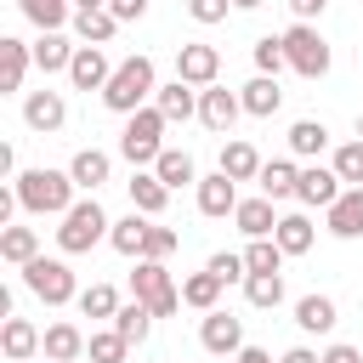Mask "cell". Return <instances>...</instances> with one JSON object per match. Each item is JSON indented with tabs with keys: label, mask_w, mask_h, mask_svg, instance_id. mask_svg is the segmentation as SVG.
<instances>
[{
	"label": "cell",
	"mask_w": 363,
	"mask_h": 363,
	"mask_svg": "<svg viewBox=\"0 0 363 363\" xmlns=\"http://www.w3.org/2000/svg\"><path fill=\"white\" fill-rule=\"evenodd\" d=\"M11 187H17V199H23L28 216H68L74 210V193H79V182L68 170H45V164L11 176Z\"/></svg>",
	"instance_id": "cell-1"
},
{
	"label": "cell",
	"mask_w": 363,
	"mask_h": 363,
	"mask_svg": "<svg viewBox=\"0 0 363 363\" xmlns=\"http://www.w3.org/2000/svg\"><path fill=\"white\" fill-rule=\"evenodd\" d=\"M153 91H159L153 57H125V62L113 68V79L102 85V108H108V113H136V108L153 102Z\"/></svg>",
	"instance_id": "cell-2"
},
{
	"label": "cell",
	"mask_w": 363,
	"mask_h": 363,
	"mask_svg": "<svg viewBox=\"0 0 363 363\" xmlns=\"http://www.w3.org/2000/svg\"><path fill=\"white\" fill-rule=\"evenodd\" d=\"M164 130H170V119L147 102V108H136V113H125V130H119V159H130L136 170L147 164L153 170V159L164 153Z\"/></svg>",
	"instance_id": "cell-3"
},
{
	"label": "cell",
	"mask_w": 363,
	"mask_h": 363,
	"mask_svg": "<svg viewBox=\"0 0 363 363\" xmlns=\"http://www.w3.org/2000/svg\"><path fill=\"white\" fill-rule=\"evenodd\" d=\"M108 233H113V221H108V210L96 204V193H91V199H74V210H68L62 227H57V250H62V255H85V250H96Z\"/></svg>",
	"instance_id": "cell-4"
},
{
	"label": "cell",
	"mask_w": 363,
	"mask_h": 363,
	"mask_svg": "<svg viewBox=\"0 0 363 363\" xmlns=\"http://www.w3.org/2000/svg\"><path fill=\"white\" fill-rule=\"evenodd\" d=\"M130 295H136L142 306H153V318H176V312H182V284L170 278L164 261H136V272H130Z\"/></svg>",
	"instance_id": "cell-5"
},
{
	"label": "cell",
	"mask_w": 363,
	"mask_h": 363,
	"mask_svg": "<svg viewBox=\"0 0 363 363\" xmlns=\"http://www.w3.org/2000/svg\"><path fill=\"white\" fill-rule=\"evenodd\" d=\"M23 272V284L45 301V306H68V301H79V284H74V267L68 261H57V255H34L28 267H17Z\"/></svg>",
	"instance_id": "cell-6"
},
{
	"label": "cell",
	"mask_w": 363,
	"mask_h": 363,
	"mask_svg": "<svg viewBox=\"0 0 363 363\" xmlns=\"http://www.w3.org/2000/svg\"><path fill=\"white\" fill-rule=\"evenodd\" d=\"M284 57L301 79H323L329 74V40L312 28V23H289L284 28Z\"/></svg>",
	"instance_id": "cell-7"
},
{
	"label": "cell",
	"mask_w": 363,
	"mask_h": 363,
	"mask_svg": "<svg viewBox=\"0 0 363 363\" xmlns=\"http://www.w3.org/2000/svg\"><path fill=\"white\" fill-rule=\"evenodd\" d=\"M176 79H187V85H216L221 79V51L216 45H204V40H187V45H176Z\"/></svg>",
	"instance_id": "cell-8"
},
{
	"label": "cell",
	"mask_w": 363,
	"mask_h": 363,
	"mask_svg": "<svg viewBox=\"0 0 363 363\" xmlns=\"http://www.w3.org/2000/svg\"><path fill=\"white\" fill-rule=\"evenodd\" d=\"M238 113H244V96H238V91H227V85H204V91H199V125H204V130L227 136V130L238 125Z\"/></svg>",
	"instance_id": "cell-9"
},
{
	"label": "cell",
	"mask_w": 363,
	"mask_h": 363,
	"mask_svg": "<svg viewBox=\"0 0 363 363\" xmlns=\"http://www.w3.org/2000/svg\"><path fill=\"white\" fill-rule=\"evenodd\" d=\"M113 68H119V62H108V51H102V45H79V51H74V62H68V85H74V91H96V96H102V85L113 79Z\"/></svg>",
	"instance_id": "cell-10"
},
{
	"label": "cell",
	"mask_w": 363,
	"mask_h": 363,
	"mask_svg": "<svg viewBox=\"0 0 363 363\" xmlns=\"http://www.w3.org/2000/svg\"><path fill=\"white\" fill-rule=\"evenodd\" d=\"M340 193H346V182H340V170H335V164H301V187H295V199H301V204L329 210Z\"/></svg>",
	"instance_id": "cell-11"
},
{
	"label": "cell",
	"mask_w": 363,
	"mask_h": 363,
	"mask_svg": "<svg viewBox=\"0 0 363 363\" xmlns=\"http://www.w3.org/2000/svg\"><path fill=\"white\" fill-rule=\"evenodd\" d=\"M199 346L204 352H216V357H238V346H244V323L233 318V312H204V323H199Z\"/></svg>",
	"instance_id": "cell-12"
},
{
	"label": "cell",
	"mask_w": 363,
	"mask_h": 363,
	"mask_svg": "<svg viewBox=\"0 0 363 363\" xmlns=\"http://www.w3.org/2000/svg\"><path fill=\"white\" fill-rule=\"evenodd\" d=\"M193 199H199V216L221 221V216H233V210H238V182H233L227 170H216V176H199Z\"/></svg>",
	"instance_id": "cell-13"
},
{
	"label": "cell",
	"mask_w": 363,
	"mask_h": 363,
	"mask_svg": "<svg viewBox=\"0 0 363 363\" xmlns=\"http://www.w3.org/2000/svg\"><path fill=\"white\" fill-rule=\"evenodd\" d=\"M62 119H68L62 91H28V96H23V125H28V130L51 136V130H62Z\"/></svg>",
	"instance_id": "cell-14"
},
{
	"label": "cell",
	"mask_w": 363,
	"mask_h": 363,
	"mask_svg": "<svg viewBox=\"0 0 363 363\" xmlns=\"http://www.w3.org/2000/svg\"><path fill=\"white\" fill-rule=\"evenodd\" d=\"M153 108H159L170 125H182V119H199V85H187V79H164V85L153 91Z\"/></svg>",
	"instance_id": "cell-15"
},
{
	"label": "cell",
	"mask_w": 363,
	"mask_h": 363,
	"mask_svg": "<svg viewBox=\"0 0 363 363\" xmlns=\"http://www.w3.org/2000/svg\"><path fill=\"white\" fill-rule=\"evenodd\" d=\"M323 227L335 238H363V187H346L329 210H323Z\"/></svg>",
	"instance_id": "cell-16"
},
{
	"label": "cell",
	"mask_w": 363,
	"mask_h": 363,
	"mask_svg": "<svg viewBox=\"0 0 363 363\" xmlns=\"http://www.w3.org/2000/svg\"><path fill=\"white\" fill-rule=\"evenodd\" d=\"M74 51H79V45H74L62 28H40V40H34V68H40V74H68Z\"/></svg>",
	"instance_id": "cell-17"
},
{
	"label": "cell",
	"mask_w": 363,
	"mask_h": 363,
	"mask_svg": "<svg viewBox=\"0 0 363 363\" xmlns=\"http://www.w3.org/2000/svg\"><path fill=\"white\" fill-rule=\"evenodd\" d=\"M278 199H238V210H233V221H238V233L244 238H272V227H278V210H272Z\"/></svg>",
	"instance_id": "cell-18"
},
{
	"label": "cell",
	"mask_w": 363,
	"mask_h": 363,
	"mask_svg": "<svg viewBox=\"0 0 363 363\" xmlns=\"http://www.w3.org/2000/svg\"><path fill=\"white\" fill-rule=\"evenodd\" d=\"M28 68H34V45H23V40H0V91H23V79H28Z\"/></svg>",
	"instance_id": "cell-19"
},
{
	"label": "cell",
	"mask_w": 363,
	"mask_h": 363,
	"mask_svg": "<svg viewBox=\"0 0 363 363\" xmlns=\"http://www.w3.org/2000/svg\"><path fill=\"white\" fill-rule=\"evenodd\" d=\"M125 187H130V210H142V216H164V204H170V187L159 182V170H136Z\"/></svg>",
	"instance_id": "cell-20"
},
{
	"label": "cell",
	"mask_w": 363,
	"mask_h": 363,
	"mask_svg": "<svg viewBox=\"0 0 363 363\" xmlns=\"http://www.w3.org/2000/svg\"><path fill=\"white\" fill-rule=\"evenodd\" d=\"M244 113H255V119H272L278 108H284V91H278V74H255L244 91Z\"/></svg>",
	"instance_id": "cell-21"
},
{
	"label": "cell",
	"mask_w": 363,
	"mask_h": 363,
	"mask_svg": "<svg viewBox=\"0 0 363 363\" xmlns=\"http://www.w3.org/2000/svg\"><path fill=\"white\" fill-rule=\"evenodd\" d=\"M68 176H74V182H79L85 193H96V187H102V182L113 176V159H108L102 147H79V153L68 159Z\"/></svg>",
	"instance_id": "cell-22"
},
{
	"label": "cell",
	"mask_w": 363,
	"mask_h": 363,
	"mask_svg": "<svg viewBox=\"0 0 363 363\" xmlns=\"http://www.w3.org/2000/svg\"><path fill=\"white\" fill-rule=\"evenodd\" d=\"M153 170H159V182L176 193V187H199V164H193V153L187 147H164L159 159H153Z\"/></svg>",
	"instance_id": "cell-23"
},
{
	"label": "cell",
	"mask_w": 363,
	"mask_h": 363,
	"mask_svg": "<svg viewBox=\"0 0 363 363\" xmlns=\"http://www.w3.org/2000/svg\"><path fill=\"white\" fill-rule=\"evenodd\" d=\"M221 289H227V284H221L210 267H204V272H187V278H182V306H193V312H216V306H221Z\"/></svg>",
	"instance_id": "cell-24"
},
{
	"label": "cell",
	"mask_w": 363,
	"mask_h": 363,
	"mask_svg": "<svg viewBox=\"0 0 363 363\" xmlns=\"http://www.w3.org/2000/svg\"><path fill=\"white\" fill-rule=\"evenodd\" d=\"M40 340H45V335H40L28 318H6V329H0V352H6L11 363H28V357L40 352Z\"/></svg>",
	"instance_id": "cell-25"
},
{
	"label": "cell",
	"mask_w": 363,
	"mask_h": 363,
	"mask_svg": "<svg viewBox=\"0 0 363 363\" xmlns=\"http://www.w3.org/2000/svg\"><path fill=\"white\" fill-rule=\"evenodd\" d=\"M85 340H91V335H85L79 323H51L45 340H40V352L57 357V363H74V357H85Z\"/></svg>",
	"instance_id": "cell-26"
},
{
	"label": "cell",
	"mask_w": 363,
	"mask_h": 363,
	"mask_svg": "<svg viewBox=\"0 0 363 363\" xmlns=\"http://www.w3.org/2000/svg\"><path fill=\"white\" fill-rule=\"evenodd\" d=\"M261 164H267V159H261V153H255V147H250L244 136L221 142V170H227L233 182H255V176H261Z\"/></svg>",
	"instance_id": "cell-27"
},
{
	"label": "cell",
	"mask_w": 363,
	"mask_h": 363,
	"mask_svg": "<svg viewBox=\"0 0 363 363\" xmlns=\"http://www.w3.org/2000/svg\"><path fill=\"white\" fill-rule=\"evenodd\" d=\"M272 238H278V250H284V255H306V250H312V238H318V227H312L301 210H289V216H278Z\"/></svg>",
	"instance_id": "cell-28"
},
{
	"label": "cell",
	"mask_w": 363,
	"mask_h": 363,
	"mask_svg": "<svg viewBox=\"0 0 363 363\" xmlns=\"http://www.w3.org/2000/svg\"><path fill=\"white\" fill-rule=\"evenodd\" d=\"M295 323H301L306 335H329V329L340 323V312H335L329 295H301V301H295Z\"/></svg>",
	"instance_id": "cell-29"
},
{
	"label": "cell",
	"mask_w": 363,
	"mask_h": 363,
	"mask_svg": "<svg viewBox=\"0 0 363 363\" xmlns=\"http://www.w3.org/2000/svg\"><path fill=\"white\" fill-rule=\"evenodd\" d=\"M147 221H153V216H142V210L119 216V221H113V233H108V244H113L119 255H130V261H136V255H142V244H147Z\"/></svg>",
	"instance_id": "cell-30"
},
{
	"label": "cell",
	"mask_w": 363,
	"mask_h": 363,
	"mask_svg": "<svg viewBox=\"0 0 363 363\" xmlns=\"http://www.w3.org/2000/svg\"><path fill=\"white\" fill-rule=\"evenodd\" d=\"M74 34H79V45H108L119 34V17L108 6L102 11H74Z\"/></svg>",
	"instance_id": "cell-31"
},
{
	"label": "cell",
	"mask_w": 363,
	"mask_h": 363,
	"mask_svg": "<svg viewBox=\"0 0 363 363\" xmlns=\"http://www.w3.org/2000/svg\"><path fill=\"white\" fill-rule=\"evenodd\" d=\"M323 147H329V125L323 119H295L289 125V153L295 159H318Z\"/></svg>",
	"instance_id": "cell-32"
},
{
	"label": "cell",
	"mask_w": 363,
	"mask_h": 363,
	"mask_svg": "<svg viewBox=\"0 0 363 363\" xmlns=\"http://www.w3.org/2000/svg\"><path fill=\"white\" fill-rule=\"evenodd\" d=\"M261 193L267 199H295V187H301V164H289V159H272V164H261Z\"/></svg>",
	"instance_id": "cell-33"
},
{
	"label": "cell",
	"mask_w": 363,
	"mask_h": 363,
	"mask_svg": "<svg viewBox=\"0 0 363 363\" xmlns=\"http://www.w3.org/2000/svg\"><path fill=\"white\" fill-rule=\"evenodd\" d=\"M34 255H40V233H34V227H6V233H0V261L28 267Z\"/></svg>",
	"instance_id": "cell-34"
},
{
	"label": "cell",
	"mask_w": 363,
	"mask_h": 363,
	"mask_svg": "<svg viewBox=\"0 0 363 363\" xmlns=\"http://www.w3.org/2000/svg\"><path fill=\"white\" fill-rule=\"evenodd\" d=\"M17 11H23L34 28H62V23H74V0H17Z\"/></svg>",
	"instance_id": "cell-35"
},
{
	"label": "cell",
	"mask_w": 363,
	"mask_h": 363,
	"mask_svg": "<svg viewBox=\"0 0 363 363\" xmlns=\"http://www.w3.org/2000/svg\"><path fill=\"white\" fill-rule=\"evenodd\" d=\"M244 295H250V306H261V312L284 306V272H250V278H244Z\"/></svg>",
	"instance_id": "cell-36"
},
{
	"label": "cell",
	"mask_w": 363,
	"mask_h": 363,
	"mask_svg": "<svg viewBox=\"0 0 363 363\" xmlns=\"http://www.w3.org/2000/svg\"><path fill=\"white\" fill-rule=\"evenodd\" d=\"M113 329H119L130 346H142V340H147V329H153V306H142V301L119 306V312H113Z\"/></svg>",
	"instance_id": "cell-37"
},
{
	"label": "cell",
	"mask_w": 363,
	"mask_h": 363,
	"mask_svg": "<svg viewBox=\"0 0 363 363\" xmlns=\"http://www.w3.org/2000/svg\"><path fill=\"white\" fill-rule=\"evenodd\" d=\"M85 352H91V363H125V357H130V340H125L119 329H96V335L85 340Z\"/></svg>",
	"instance_id": "cell-38"
},
{
	"label": "cell",
	"mask_w": 363,
	"mask_h": 363,
	"mask_svg": "<svg viewBox=\"0 0 363 363\" xmlns=\"http://www.w3.org/2000/svg\"><path fill=\"white\" fill-rule=\"evenodd\" d=\"M244 267H250V272H284V250H278V238H250Z\"/></svg>",
	"instance_id": "cell-39"
},
{
	"label": "cell",
	"mask_w": 363,
	"mask_h": 363,
	"mask_svg": "<svg viewBox=\"0 0 363 363\" xmlns=\"http://www.w3.org/2000/svg\"><path fill=\"white\" fill-rule=\"evenodd\" d=\"M79 312H85V318H113V312H119L113 284H91V289H79Z\"/></svg>",
	"instance_id": "cell-40"
},
{
	"label": "cell",
	"mask_w": 363,
	"mask_h": 363,
	"mask_svg": "<svg viewBox=\"0 0 363 363\" xmlns=\"http://www.w3.org/2000/svg\"><path fill=\"white\" fill-rule=\"evenodd\" d=\"M335 170H340V182H346V187H363V136L335 147Z\"/></svg>",
	"instance_id": "cell-41"
},
{
	"label": "cell",
	"mask_w": 363,
	"mask_h": 363,
	"mask_svg": "<svg viewBox=\"0 0 363 363\" xmlns=\"http://www.w3.org/2000/svg\"><path fill=\"white\" fill-rule=\"evenodd\" d=\"M255 68H261V74H284V68H289L284 34H261V40H255Z\"/></svg>",
	"instance_id": "cell-42"
},
{
	"label": "cell",
	"mask_w": 363,
	"mask_h": 363,
	"mask_svg": "<svg viewBox=\"0 0 363 363\" xmlns=\"http://www.w3.org/2000/svg\"><path fill=\"white\" fill-rule=\"evenodd\" d=\"M176 244H182V238H176L170 227L147 221V244H142V255H136V261H164V255H176Z\"/></svg>",
	"instance_id": "cell-43"
},
{
	"label": "cell",
	"mask_w": 363,
	"mask_h": 363,
	"mask_svg": "<svg viewBox=\"0 0 363 363\" xmlns=\"http://www.w3.org/2000/svg\"><path fill=\"white\" fill-rule=\"evenodd\" d=\"M204 267H210V272H216L221 284H238V278H250V267H244V255H233V250H216V255H210Z\"/></svg>",
	"instance_id": "cell-44"
},
{
	"label": "cell",
	"mask_w": 363,
	"mask_h": 363,
	"mask_svg": "<svg viewBox=\"0 0 363 363\" xmlns=\"http://www.w3.org/2000/svg\"><path fill=\"white\" fill-rule=\"evenodd\" d=\"M227 11H233V0H187V17L204 23V28L210 23H227Z\"/></svg>",
	"instance_id": "cell-45"
},
{
	"label": "cell",
	"mask_w": 363,
	"mask_h": 363,
	"mask_svg": "<svg viewBox=\"0 0 363 363\" xmlns=\"http://www.w3.org/2000/svg\"><path fill=\"white\" fill-rule=\"evenodd\" d=\"M108 11L119 23H136V17H147V0H108Z\"/></svg>",
	"instance_id": "cell-46"
},
{
	"label": "cell",
	"mask_w": 363,
	"mask_h": 363,
	"mask_svg": "<svg viewBox=\"0 0 363 363\" xmlns=\"http://www.w3.org/2000/svg\"><path fill=\"white\" fill-rule=\"evenodd\" d=\"M289 11H295V23H312V17H323V6L329 0H284Z\"/></svg>",
	"instance_id": "cell-47"
},
{
	"label": "cell",
	"mask_w": 363,
	"mask_h": 363,
	"mask_svg": "<svg viewBox=\"0 0 363 363\" xmlns=\"http://www.w3.org/2000/svg\"><path fill=\"white\" fill-rule=\"evenodd\" d=\"M323 363H363V352H357V346H346V340H335V346L323 352Z\"/></svg>",
	"instance_id": "cell-48"
},
{
	"label": "cell",
	"mask_w": 363,
	"mask_h": 363,
	"mask_svg": "<svg viewBox=\"0 0 363 363\" xmlns=\"http://www.w3.org/2000/svg\"><path fill=\"white\" fill-rule=\"evenodd\" d=\"M278 363H323V357H318V352H312V346H289V352H284V357H278Z\"/></svg>",
	"instance_id": "cell-49"
},
{
	"label": "cell",
	"mask_w": 363,
	"mask_h": 363,
	"mask_svg": "<svg viewBox=\"0 0 363 363\" xmlns=\"http://www.w3.org/2000/svg\"><path fill=\"white\" fill-rule=\"evenodd\" d=\"M238 363H272V352H261V346H238Z\"/></svg>",
	"instance_id": "cell-50"
},
{
	"label": "cell",
	"mask_w": 363,
	"mask_h": 363,
	"mask_svg": "<svg viewBox=\"0 0 363 363\" xmlns=\"http://www.w3.org/2000/svg\"><path fill=\"white\" fill-rule=\"evenodd\" d=\"M108 0H74V11H102Z\"/></svg>",
	"instance_id": "cell-51"
},
{
	"label": "cell",
	"mask_w": 363,
	"mask_h": 363,
	"mask_svg": "<svg viewBox=\"0 0 363 363\" xmlns=\"http://www.w3.org/2000/svg\"><path fill=\"white\" fill-rule=\"evenodd\" d=\"M233 6H238V11H255V6H267V0H233Z\"/></svg>",
	"instance_id": "cell-52"
},
{
	"label": "cell",
	"mask_w": 363,
	"mask_h": 363,
	"mask_svg": "<svg viewBox=\"0 0 363 363\" xmlns=\"http://www.w3.org/2000/svg\"><path fill=\"white\" fill-rule=\"evenodd\" d=\"M357 136H363V113H357Z\"/></svg>",
	"instance_id": "cell-53"
},
{
	"label": "cell",
	"mask_w": 363,
	"mask_h": 363,
	"mask_svg": "<svg viewBox=\"0 0 363 363\" xmlns=\"http://www.w3.org/2000/svg\"><path fill=\"white\" fill-rule=\"evenodd\" d=\"M45 363H57V357H45Z\"/></svg>",
	"instance_id": "cell-54"
}]
</instances>
